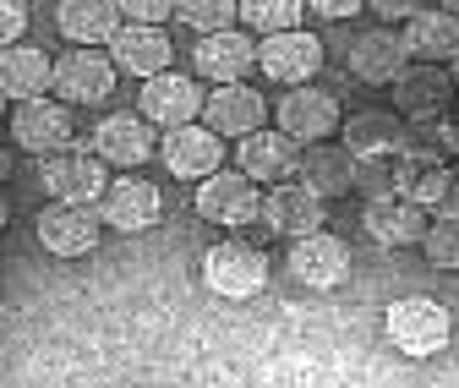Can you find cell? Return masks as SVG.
<instances>
[{
    "label": "cell",
    "instance_id": "1",
    "mask_svg": "<svg viewBox=\"0 0 459 388\" xmlns=\"http://www.w3.org/2000/svg\"><path fill=\"white\" fill-rule=\"evenodd\" d=\"M383 334H388V345H399L405 356H437L454 340V317L432 296H405V301H394L383 312Z\"/></svg>",
    "mask_w": 459,
    "mask_h": 388
},
{
    "label": "cell",
    "instance_id": "2",
    "mask_svg": "<svg viewBox=\"0 0 459 388\" xmlns=\"http://www.w3.org/2000/svg\"><path fill=\"white\" fill-rule=\"evenodd\" d=\"M203 285L213 290V296H224V301H247V296H257L263 285H268V257H263V246H252V241H219V246H208L203 252Z\"/></svg>",
    "mask_w": 459,
    "mask_h": 388
},
{
    "label": "cell",
    "instance_id": "3",
    "mask_svg": "<svg viewBox=\"0 0 459 388\" xmlns=\"http://www.w3.org/2000/svg\"><path fill=\"white\" fill-rule=\"evenodd\" d=\"M273 121H279V132L290 137L296 148H301V142H307V148H317L323 137H333V132L344 126L339 99H333V93H323L317 82H312V88H290V93H279Z\"/></svg>",
    "mask_w": 459,
    "mask_h": 388
},
{
    "label": "cell",
    "instance_id": "4",
    "mask_svg": "<svg viewBox=\"0 0 459 388\" xmlns=\"http://www.w3.org/2000/svg\"><path fill=\"white\" fill-rule=\"evenodd\" d=\"M39 181L55 203H72V208H99L109 176H104V164L88 153V148H66V153H55V159H39Z\"/></svg>",
    "mask_w": 459,
    "mask_h": 388
},
{
    "label": "cell",
    "instance_id": "5",
    "mask_svg": "<svg viewBox=\"0 0 459 388\" xmlns=\"http://www.w3.org/2000/svg\"><path fill=\"white\" fill-rule=\"evenodd\" d=\"M115 77H121V72H115V61H109V55L104 49H66L61 55V61H55V104H104L109 93H115Z\"/></svg>",
    "mask_w": 459,
    "mask_h": 388
},
{
    "label": "cell",
    "instance_id": "6",
    "mask_svg": "<svg viewBox=\"0 0 459 388\" xmlns=\"http://www.w3.org/2000/svg\"><path fill=\"white\" fill-rule=\"evenodd\" d=\"M236 170L252 181V186H290L296 176H301V148L284 137V132H273V126H263V132H252V137H241L236 142Z\"/></svg>",
    "mask_w": 459,
    "mask_h": 388
},
{
    "label": "cell",
    "instance_id": "7",
    "mask_svg": "<svg viewBox=\"0 0 459 388\" xmlns=\"http://www.w3.org/2000/svg\"><path fill=\"white\" fill-rule=\"evenodd\" d=\"M197 213L208 219V225H252L263 230V186H252L241 170H219L197 186Z\"/></svg>",
    "mask_w": 459,
    "mask_h": 388
},
{
    "label": "cell",
    "instance_id": "8",
    "mask_svg": "<svg viewBox=\"0 0 459 388\" xmlns=\"http://www.w3.org/2000/svg\"><path fill=\"white\" fill-rule=\"evenodd\" d=\"M12 137H17V148L33 153V159L66 153V148L77 142V132H72V109L55 104V99H28V104L12 109Z\"/></svg>",
    "mask_w": 459,
    "mask_h": 388
},
{
    "label": "cell",
    "instance_id": "9",
    "mask_svg": "<svg viewBox=\"0 0 459 388\" xmlns=\"http://www.w3.org/2000/svg\"><path fill=\"white\" fill-rule=\"evenodd\" d=\"M203 104H208L203 82H192L186 72H164V77L143 82V109H137V116H143L148 126H164V132H181V126H197V116H203Z\"/></svg>",
    "mask_w": 459,
    "mask_h": 388
},
{
    "label": "cell",
    "instance_id": "10",
    "mask_svg": "<svg viewBox=\"0 0 459 388\" xmlns=\"http://www.w3.org/2000/svg\"><path fill=\"white\" fill-rule=\"evenodd\" d=\"M257 72L279 88H312V77L323 72V44L317 33H279L257 44Z\"/></svg>",
    "mask_w": 459,
    "mask_h": 388
},
{
    "label": "cell",
    "instance_id": "11",
    "mask_svg": "<svg viewBox=\"0 0 459 388\" xmlns=\"http://www.w3.org/2000/svg\"><path fill=\"white\" fill-rule=\"evenodd\" d=\"M159 213H164V192L148 176H121V181H109L104 197H99V219L109 230H126V236L153 230Z\"/></svg>",
    "mask_w": 459,
    "mask_h": 388
},
{
    "label": "cell",
    "instance_id": "12",
    "mask_svg": "<svg viewBox=\"0 0 459 388\" xmlns=\"http://www.w3.org/2000/svg\"><path fill=\"white\" fill-rule=\"evenodd\" d=\"M33 230H39V246L55 252V257H88L104 236V219L99 208H72V203H49L39 219H33Z\"/></svg>",
    "mask_w": 459,
    "mask_h": 388
},
{
    "label": "cell",
    "instance_id": "13",
    "mask_svg": "<svg viewBox=\"0 0 459 388\" xmlns=\"http://www.w3.org/2000/svg\"><path fill=\"white\" fill-rule=\"evenodd\" d=\"M203 126L224 142V137H252V132H263L268 126V99L252 88V82H236V88H219V93H208V104H203Z\"/></svg>",
    "mask_w": 459,
    "mask_h": 388
},
{
    "label": "cell",
    "instance_id": "14",
    "mask_svg": "<svg viewBox=\"0 0 459 388\" xmlns=\"http://www.w3.org/2000/svg\"><path fill=\"white\" fill-rule=\"evenodd\" d=\"M284 268H290L307 290H339L351 280V246L339 236H328V230H317L307 241H290V263Z\"/></svg>",
    "mask_w": 459,
    "mask_h": 388
},
{
    "label": "cell",
    "instance_id": "15",
    "mask_svg": "<svg viewBox=\"0 0 459 388\" xmlns=\"http://www.w3.org/2000/svg\"><path fill=\"white\" fill-rule=\"evenodd\" d=\"M317 230H323V197H317V192H307L301 181L263 192V236L307 241V236H317Z\"/></svg>",
    "mask_w": 459,
    "mask_h": 388
},
{
    "label": "cell",
    "instance_id": "16",
    "mask_svg": "<svg viewBox=\"0 0 459 388\" xmlns=\"http://www.w3.org/2000/svg\"><path fill=\"white\" fill-rule=\"evenodd\" d=\"M159 153H164V170H169V176L197 181V186L224 170V142H219L203 121H197V126H181V132H164Z\"/></svg>",
    "mask_w": 459,
    "mask_h": 388
},
{
    "label": "cell",
    "instance_id": "17",
    "mask_svg": "<svg viewBox=\"0 0 459 388\" xmlns=\"http://www.w3.org/2000/svg\"><path fill=\"white\" fill-rule=\"evenodd\" d=\"M88 153L99 164H115V170H143L153 153V132L143 116H104L88 137Z\"/></svg>",
    "mask_w": 459,
    "mask_h": 388
},
{
    "label": "cell",
    "instance_id": "18",
    "mask_svg": "<svg viewBox=\"0 0 459 388\" xmlns=\"http://www.w3.org/2000/svg\"><path fill=\"white\" fill-rule=\"evenodd\" d=\"M427 225H432V213L416 208L411 197H399V192L372 197V203L361 208V230H367L377 246H416V241L427 236Z\"/></svg>",
    "mask_w": 459,
    "mask_h": 388
},
{
    "label": "cell",
    "instance_id": "19",
    "mask_svg": "<svg viewBox=\"0 0 459 388\" xmlns=\"http://www.w3.org/2000/svg\"><path fill=\"white\" fill-rule=\"evenodd\" d=\"M399 39H405L411 66H443L459 55V17H448V6H416Z\"/></svg>",
    "mask_w": 459,
    "mask_h": 388
},
{
    "label": "cell",
    "instance_id": "20",
    "mask_svg": "<svg viewBox=\"0 0 459 388\" xmlns=\"http://www.w3.org/2000/svg\"><path fill=\"white\" fill-rule=\"evenodd\" d=\"M192 61H197V72H203L208 82L236 88V82H247V72H257V39H252V33H241V28H236V33L197 39Z\"/></svg>",
    "mask_w": 459,
    "mask_h": 388
},
{
    "label": "cell",
    "instance_id": "21",
    "mask_svg": "<svg viewBox=\"0 0 459 388\" xmlns=\"http://www.w3.org/2000/svg\"><path fill=\"white\" fill-rule=\"evenodd\" d=\"M344 148H351V159H399L405 153V121L394 116V109H356V116H344L339 126Z\"/></svg>",
    "mask_w": 459,
    "mask_h": 388
},
{
    "label": "cell",
    "instance_id": "22",
    "mask_svg": "<svg viewBox=\"0 0 459 388\" xmlns=\"http://www.w3.org/2000/svg\"><path fill=\"white\" fill-rule=\"evenodd\" d=\"M454 99V82H448V66H405V77L394 82V104L405 121H443V109Z\"/></svg>",
    "mask_w": 459,
    "mask_h": 388
},
{
    "label": "cell",
    "instance_id": "23",
    "mask_svg": "<svg viewBox=\"0 0 459 388\" xmlns=\"http://www.w3.org/2000/svg\"><path fill=\"white\" fill-rule=\"evenodd\" d=\"M169 33L164 28H126L121 22V33L109 39V61H115V72H132V77H143V82H153V77H164L169 72Z\"/></svg>",
    "mask_w": 459,
    "mask_h": 388
},
{
    "label": "cell",
    "instance_id": "24",
    "mask_svg": "<svg viewBox=\"0 0 459 388\" xmlns=\"http://www.w3.org/2000/svg\"><path fill=\"white\" fill-rule=\"evenodd\" d=\"M405 66H411V55H405V39H399L394 28H367L356 44H351V77H361V82H399L405 77Z\"/></svg>",
    "mask_w": 459,
    "mask_h": 388
},
{
    "label": "cell",
    "instance_id": "25",
    "mask_svg": "<svg viewBox=\"0 0 459 388\" xmlns=\"http://www.w3.org/2000/svg\"><path fill=\"white\" fill-rule=\"evenodd\" d=\"M301 186L317 192L323 203L356 192V159L344 142H317V148H301Z\"/></svg>",
    "mask_w": 459,
    "mask_h": 388
},
{
    "label": "cell",
    "instance_id": "26",
    "mask_svg": "<svg viewBox=\"0 0 459 388\" xmlns=\"http://www.w3.org/2000/svg\"><path fill=\"white\" fill-rule=\"evenodd\" d=\"M448 170L454 164L448 159H432V153H416V148H405L394 159V192L399 197H411L416 208H437L443 203V186H448Z\"/></svg>",
    "mask_w": 459,
    "mask_h": 388
},
{
    "label": "cell",
    "instance_id": "27",
    "mask_svg": "<svg viewBox=\"0 0 459 388\" xmlns=\"http://www.w3.org/2000/svg\"><path fill=\"white\" fill-rule=\"evenodd\" d=\"M55 28L82 49H99L121 33V6L115 0H66V6H55Z\"/></svg>",
    "mask_w": 459,
    "mask_h": 388
},
{
    "label": "cell",
    "instance_id": "28",
    "mask_svg": "<svg viewBox=\"0 0 459 388\" xmlns=\"http://www.w3.org/2000/svg\"><path fill=\"white\" fill-rule=\"evenodd\" d=\"M55 82V61L33 44H17V49H0V93L6 104H28V99H44V88Z\"/></svg>",
    "mask_w": 459,
    "mask_h": 388
},
{
    "label": "cell",
    "instance_id": "29",
    "mask_svg": "<svg viewBox=\"0 0 459 388\" xmlns=\"http://www.w3.org/2000/svg\"><path fill=\"white\" fill-rule=\"evenodd\" d=\"M307 22V0H241V33L279 39V33H301Z\"/></svg>",
    "mask_w": 459,
    "mask_h": 388
},
{
    "label": "cell",
    "instance_id": "30",
    "mask_svg": "<svg viewBox=\"0 0 459 388\" xmlns=\"http://www.w3.org/2000/svg\"><path fill=\"white\" fill-rule=\"evenodd\" d=\"M176 17H181L197 39L236 33V28H241V6H236V0H186V6H176Z\"/></svg>",
    "mask_w": 459,
    "mask_h": 388
},
{
    "label": "cell",
    "instance_id": "31",
    "mask_svg": "<svg viewBox=\"0 0 459 388\" xmlns=\"http://www.w3.org/2000/svg\"><path fill=\"white\" fill-rule=\"evenodd\" d=\"M421 246H427L432 268H459V219H432Z\"/></svg>",
    "mask_w": 459,
    "mask_h": 388
},
{
    "label": "cell",
    "instance_id": "32",
    "mask_svg": "<svg viewBox=\"0 0 459 388\" xmlns=\"http://www.w3.org/2000/svg\"><path fill=\"white\" fill-rule=\"evenodd\" d=\"M405 148L432 153V159H448V153H459V126H448V121H421L416 132H405Z\"/></svg>",
    "mask_w": 459,
    "mask_h": 388
},
{
    "label": "cell",
    "instance_id": "33",
    "mask_svg": "<svg viewBox=\"0 0 459 388\" xmlns=\"http://www.w3.org/2000/svg\"><path fill=\"white\" fill-rule=\"evenodd\" d=\"M115 6H121L126 28H164L176 17V0H115Z\"/></svg>",
    "mask_w": 459,
    "mask_h": 388
},
{
    "label": "cell",
    "instance_id": "34",
    "mask_svg": "<svg viewBox=\"0 0 459 388\" xmlns=\"http://www.w3.org/2000/svg\"><path fill=\"white\" fill-rule=\"evenodd\" d=\"M356 186L367 192V203L372 197H388L394 192V159H361L356 164Z\"/></svg>",
    "mask_w": 459,
    "mask_h": 388
},
{
    "label": "cell",
    "instance_id": "35",
    "mask_svg": "<svg viewBox=\"0 0 459 388\" xmlns=\"http://www.w3.org/2000/svg\"><path fill=\"white\" fill-rule=\"evenodd\" d=\"M28 33V6H17V0H0V49H17Z\"/></svg>",
    "mask_w": 459,
    "mask_h": 388
},
{
    "label": "cell",
    "instance_id": "36",
    "mask_svg": "<svg viewBox=\"0 0 459 388\" xmlns=\"http://www.w3.org/2000/svg\"><path fill=\"white\" fill-rule=\"evenodd\" d=\"M307 12L323 17V22H344V17H356V12H361V0H312Z\"/></svg>",
    "mask_w": 459,
    "mask_h": 388
},
{
    "label": "cell",
    "instance_id": "37",
    "mask_svg": "<svg viewBox=\"0 0 459 388\" xmlns=\"http://www.w3.org/2000/svg\"><path fill=\"white\" fill-rule=\"evenodd\" d=\"M372 12H377V28H388V22H411V0H372Z\"/></svg>",
    "mask_w": 459,
    "mask_h": 388
},
{
    "label": "cell",
    "instance_id": "38",
    "mask_svg": "<svg viewBox=\"0 0 459 388\" xmlns=\"http://www.w3.org/2000/svg\"><path fill=\"white\" fill-rule=\"evenodd\" d=\"M437 219H459V170H448V186H443V203L432 208Z\"/></svg>",
    "mask_w": 459,
    "mask_h": 388
},
{
    "label": "cell",
    "instance_id": "39",
    "mask_svg": "<svg viewBox=\"0 0 459 388\" xmlns=\"http://www.w3.org/2000/svg\"><path fill=\"white\" fill-rule=\"evenodd\" d=\"M6 219H12V203H6V192H0V230H6Z\"/></svg>",
    "mask_w": 459,
    "mask_h": 388
},
{
    "label": "cell",
    "instance_id": "40",
    "mask_svg": "<svg viewBox=\"0 0 459 388\" xmlns=\"http://www.w3.org/2000/svg\"><path fill=\"white\" fill-rule=\"evenodd\" d=\"M448 82H454V93H459V55L448 61Z\"/></svg>",
    "mask_w": 459,
    "mask_h": 388
},
{
    "label": "cell",
    "instance_id": "41",
    "mask_svg": "<svg viewBox=\"0 0 459 388\" xmlns=\"http://www.w3.org/2000/svg\"><path fill=\"white\" fill-rule=\"evenodd\" d=\"M6 170H12V159H6V148H0V181H6Z\"/></svg>",
    "mask_w": 459,
    "mask_h": 388
},
{
    "label": "cell",
    "instance_id": "42",
    "mask_svg": "<svg viewBox=\"0 0 459 388\" xmlns=\"http://www.w3.org/2000/svg\"><path fill=\"white\" fill-rule=\"evenodd\" d=\"M0 121H6V93H0Z\"/></svg>",
    "mask_w": 459,
    "mask_h": 388
}]
</instances>
